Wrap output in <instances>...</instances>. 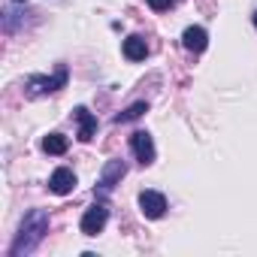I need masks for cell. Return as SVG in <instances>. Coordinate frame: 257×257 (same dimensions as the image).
I'll return each instance as SVG.
<instances>
[{"mask_svg":"<svg viewBox=\"0 0 257 257\" xmlns=\"http://www.w3.org/2000/svg\"><path fill=\"white\" fill-rule=\"evenodd\" d=\"M140 212H143L146 218H152V221L164 218V215H167V197H164L161 191H143V194H140Z\"/></svg>","mask_w":257,"mask_h":257,"instance_id":"obj_4","label":"cell"},{"mask_svg":"<svg viewBox=\"0 0 257 257\" xmlns=\"http://www.w3.org/2000/svg\"><path fill=\"white\" fill-rule=\"evenodd\" d=\"M67 79H70V73H67V67L61 64V67L55 70V76H31V79L25 82V91H28V97L55 94V91H61V88L67 85Z\"/></svg>","mask_w":257,"mask_h":257,"instance_id":"obj_2","label":"cell"},{"mask_svg":"<svg viewBox=\"0 0 257 257\" xmlns=\"http://www.w3.org/2000/svg\"><path fill=\"white\" fill-rule=\"evenodd\" d=\"M182 46L188 49V52H194V55H200L206 46H209V34L203 31V28H185V34H182Z\"/></svg>","mask_w":257,"mask_h":257,"instance_id":"obj_9","label":"cell"},{"mask_svg":"<svg viewBox=\"0 0 257 257\" xmlns=\"http://www.w3.org/2000/svg\"><path fill=\"white\" fill-rule=\"evenodd\" d=\"M254 28H257V13H254Z\"/></svg>","mask_w":257,"mask_h":257,"instance_id":"obj_15","label":"cell"},{"mask_svg":"<svg viewBox=\"0 0 257 257\" xmlns=\"http://www.w3.org/2000/svg\"><path fill=\"white\" fill-rule=\"evenodd\" d=\"M49 188H52V194H58V197L70 194V191L76 188V176H73V170L58 167V170L52 173V179H49Z\"/></svg>","mask_w":257,"mask_h":257,"instance_id":"obj_8","label":"cell"},{"mask_svg":"<svg viewBox=\"0 0 257 257\" xmlns=\"http://www.w3.org/2000/svg\"><path fill=\"white\" fill-rule=\"evenodd\" d=\"M146 55H149V46H146L143 37H127L124 40V58L127 61H146Z\"/></svg>","mask_w":257,"mask_h":257,"instance_id":"obj_11","label":"cell"},{"mask_svg":"<svg viewBox=\"0 0 257 257\" xmlns=\"http://www.w3.org/2000/svg\"><path fill=\"white\" fill-rule=\"evenodd\" d=\"M170 4H173V0H149V7H152L155 13H164V10H170Z\"/></svg>","mask_w":257,"mask_h":257,"instance_id":"obj_14","label":"cell"},{"mask_svg":"<svg viewBox=\"0 0 257 257\" xmlns=\"http://www.w3.org/2000/svg\"><path fill=\"white\" fill-rule=\"evenodd\" d=\"M73 118H76V124H79V140H82V143H91L94 134H97V118H94L85 106H76V109H73Z\"/></svg>","mask_w":257,"mask_h":257,"instance_id":"obj_7","label":"cell"},{"mask_svg":"<svg viewBox=\"0 0 257 257\" xmlns=\"http://www.w3.org/2000/svg\"><path fill=\"white\" fill-rule=\"evenodd\" d=\"M46 233H49V215H46L43 209H31V212L25 215L22 227H19L16 242L10 245V257L34 254V251H37V245L46 239Z\"/></svg>","mask_w":257,"mask_h":257,"instance_id":"obj_1","label":"cell"},{"mask_svg":"<svg viewBox=\"0 0 257 257\" xmlns=\"http://www.w3.org/2000/svg\"><path fill=\"white\" fill-rule=\"evenodd\" d=\"M25 0H10L7 4V10H4V31L7 34H16L19 31V22L25 19Z\"/></svg>","mask_w":257,"mask_h":257,"instance_id":"obj_10","label":"cell"},{"mask_svg":"<svg viewBox=\"0 0 257 257\" xmlns=\"http://www.w3.org/2000/svg\"><path fill=\"white\" fill-rule=\"evenodd\" d=\"M106 221H109V209L103 206V203H97V206H91L85 215H82V233L85 236H97L103 227H106Z\"/></svg>","mask_w":257,"mask_h":257,"instance_id":"obj_6","label":"cell"},{"mask_svg":"<svg viewBox=\"0 0 257 257\" xmlns=\"http://www.w3.org/2000/svg\"><path fill=\"white\" fill-rule=\"evenodd\" d=\"M131 149H134V155H137V161H140L143 167L155 164V140H152L149 131H137V134L131 137Z\"/></svg>","mask_w":257,"mask_h":257,"instance_id":"obj_5","label":"cell"},{"mask_svg":"<svg viewBox=\"0 0 257 257\" xmlns=\"http://www.w3.org/2000/svg\"><path fill=\"white\" fill-rule=\"evenodd\" d=\"M67 149H70V143H67L64 134H49V137L43 140V152H46V155H64Z\"/></svg>","mask_w":257,"mask_h":257,"instance_id":"obj_12","label":"cell"},{"mask_svg":"<svg viewBox=\"0 0 257 257\" xmlns=\"http://www.w3.org/2000/svg\"><path fill=\"white\" fill-rule=\"evenodd\" d=\"M143 112H149V106H146V103H134V106H127L124 112H118V115H115V124L137 121V118H143Z\"/></svg>","mask_w":257,"mask_h":257,"instance_id":"obj_13","label":"cell"},{"mask_svg":"<svg viewBox=\"0 0 257 257\" xmlns=\"http://www.w3.org/2000/svg\"><path fill=\"white\" fill-rule=\"evenodd\" d=\"M124 173H127V164L121 161V158H115V161H109L106 167H103V176H100V182H97V188H94V194L97 197H106L121 179H124Z\"/></svg>","mask_w":257,"mask_h":257,"instance_id":"obj_3","label":"cell"}]
</instances>
